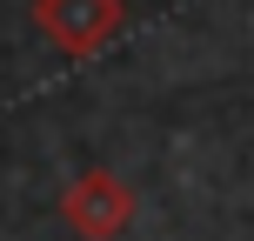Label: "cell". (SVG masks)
Listing matches in <instances>:
<instances>
[{
    "instance_id": "cell-1",
    "label": "cell",
    "mask_w": 254,
    "mask_h": 241,
    "mask_svg": "<svg viewBox=\"0 0 254 241\" xmlns=\"http://www.w3.org/2000/svg\"><path fill=\"white\" fill-rule=\"evenodd\" d=\"M134 215H140V194L127 188L114 167H80L61 188V221L80 241H121L134 228Z\"/></svg>"
},
{
    "instance_id": "cell-2",
    "label": "cell",
    "mask_w": 254,
    "mask_h": 241,
    "mask_svg": "<svg viewBox=\"0 0 254 241\" xmlns=\"http://www.w3.org/2000/svg\"><path fill=\"white\" fill-rule=\"evenodd\" d=\"M34 27H40L61 54L87 61V54H101V47L121 40L127 0H34Z\"/></svg>"
}]
</instances>
